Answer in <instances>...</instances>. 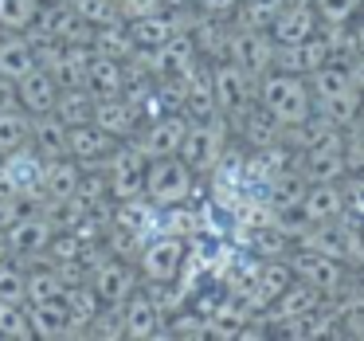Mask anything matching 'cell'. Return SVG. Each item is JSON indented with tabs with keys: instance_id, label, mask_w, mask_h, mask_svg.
<instances>
[{
	"instance_id": "6da1fadb",
	"label": "cell",
	"mask_w": 364,
	"mask_h": 341,
	"mask_svg": "<svg viewBox=\"0 0 364 341\" xmlns=\"http://www.w3.org/2000/svg\"><path fill=\"white\" fill-rule=\"evenodd\" d=\"M255 103L270 114L282 130L298 126L314 114V95H309V79L306 75H290V71H267L262 79H255Z\"/></svg>"
},
{
	"instance_id": "7a4b0ae2",
	"label": "cell",
	"mask_w": 364,
	"mask_h": 341,
	"mask_svg": "<svg viewBox=\"0 0 364 341\" xmlns=\"http://www.w3.org/2000/svg\"><path fill=\"white\" fill-rule=\"evenodd\" d=\"M306 79H309V95H314L317 114L333 118L337 126H353V122L364 118V95L353 87L345 63H325Z\"/></svg>"
},
{
	"instance_id": "3957f363",
	"label": "cell",
	"mask_w": 364,
	"mask_h": 341,
	"mask_svg": "<svg viewBox=\"0 0 364 341\" xmlns=\"http://www.w3.org/2000/svg\"><path fill=\"white\" fill-rule=\"evenodd\" d=\"M228 149H231L228 114H212V118L188 122V134H184L181 153H176V157H181L196 177H208L223 161V153H228Z\"/></svg>"
},
{
	"instance_id": "277c9868",
	"label": "cell",
	"mask_w": 364,
	"mask_h": 341,
	"mask_svg": "<svg viewBox=\"0 0 364 341\" xmlns=\"http://www.w3.org/2000/svg\"><path fill=\"white\" fill-rule=\"evenodd\" d=\"M200 192V177L184 165L181 157H153L145 169V200H153L157 208L168 204H192V196Z\"/></svg>"
},
{
	"instance_id": "5b68a950",
	"label": "cell",
	"mask_w": 364,
	"mask_h": 341,
	"mask_svg": "<svg viewBox=\"0 0 364 341\" xmlns=\"http://www.w3.org/2000/svg\"><path fill=\"white\" fill-rule=\"evenodd\" d=\"M184 255H188V239L153 231L141 243V251H137L134 267H137V275H141L145 286H165V283H176V278H181Z\"/></svg>"
},
{
	"instance_id": "8992f818",
	"label": "cell",
	"mask_w": 364,
	"mask_h": 341,
	"mask_svg": "<svg viewBox=\"0 0 364 341\" xmlns=\"http://www.w3.org/2000/svg\"><path fill=\"white\" fill-rule=\"evenodd\" d=\"M286 263H290L294 278H301V283H309L314 290H321L325 298H341L348 286V278H353V267H345L341 259H329V255L321 251H309V247H290V255H286Z\"/></svg>"
},
{
	"instance_id": "52a82bcc",
	"label": "cell",
	"mask_w": 364,
	"mask_h": 341,
	"mask_svg": "<svg viewBox=\"0 0 364 341\" xmlns=\"http://www.w3.org/2000/svg\"><path fill=\"white\" fill-rule=\"evenodd\" d=\"M134 59L153 75V79H184V75H192L204 63L188 32H176L173 40H165L161 48H137Z\"/></svg>"
},
{
	"instance_id": "ba28073f",
	"label": "cell",
	"mask_w": 364,
	"mask_h": 341,
	"mask_svg": "<svg viewBox=\"0 0 364 341\" xmlns=\"http://www.w3.org/2000/svg\"><path fill=\"white\" fill-rule=\"evenodd\" d=\"M98 169H102V177H106L110 200L145 196V169H149V157H145L134 142H122Z\"/></svg>"
},
{
	"instance_id": "9c48e42d",
	"label": "cell",
	"mask_w": 364,
	"mask_h": 341,
	"mask_svg": "<svg viewBox=\"0 0 364 341\" xmlns=\"http://www.w3.org/2000/svg\"><path fill=\"white\" fill-rule=\"evenodd\" d=\"M40 184H43V157L32 142L0 157V192L40 204Z\"/></svg>"
},
{
	"instance_id": "30bf717a",
	"label": "cell",
	"mask_w": 364,
	"mask_h": 341,
	"mask_svg": "<svg viewBox=\"0 0 364 341\" xmlns=\"http://www.w3.org/2000/svg\"><path fill=\"white\" fill-rule=\"evenodd\" d=\"M87 283L90 290L98 294V302L102 306H114L118 310L122 302L129 298V294L141 286V275H137L134 259H122V255H106V259H98L95 267L87 271Z\"/></svg>"
},
{
	"instance_id": "8fae6325",
	"label": "cell",
	"mask_w": 364,
	"mask_h": 341,
	"mask_svg": "<svg viewBox=\"0 0 364 341\" xmlns=\"http://www.w3.org/2000/svg\"><path fill=\"white\" fill-rule=\"evenodd\" d=\"M274 51L278 43L270 40V32L262 28H243V24H231L228 36V59L239 63L251 79H262L267 71H274Z\"/></svg>"
},
{
	"instance_id": "7c38bea8",
	"label": "cell",
	"mask_w": 364,
	"mask_h": 341,
	"mask_svg": "<svg viewBox=\"0 0 364 341\" xmlns=\"http://www.w3.org/2000/svg\"><path fill=\"white\" fill-rule=\"evenodd\" d=\"M184 134H188V118L181 110H165L157 118H145L129 142L153 161V157H173V153H181Z\"/></svg>"
},
{
	"instance_id": "4fadbf2b",
	"label": "cell",
	"mask_w": 364,
	"mask_h": 341,
	"mask_svg": "<svg viewBox=\"0 0 364 341\" xmlns=\"http://www.w3.org/2000/svg\"><path fill=\"white\" fill-rule=\"evenodd\" d=\"M118 318H122V333H126L129 341H149V337H157V333H168V325H165L168 314L161 310L157 294H153L149 286H145V290L137 286V290L118 306Z\"/></svg>"
},
{
	"instance_id": "5bb4252c",
	"label": "cell",
	"mask_w": 364,
	"mask_h": 341,
	"mask_svg": "<svg viewBox=\"0 0 364 341\" xmlns=\"http://www.w3.org/2000/svg\"><path fill=\"white\" fill-rule=\"evenodd\" d=\"M4 236H9V251L12 259L20 263H36L43 255V247H48V239L55 236V224L43 216V208H28L20 220H12L9 228H4Z\"/></svg>"
},
{
	"instance_id": "9a60e30c",
	"label": "cell",
	"mask_w": 364,
	"mask_h": 341,
	"mask_svg": "<svg viewBox=\"0 0 364 341\" xmlns=\"http://www.w3.org/2000/svg\"><path fill=\"white\" fill-rule=\"evenodd\" d=\"M208 71H212V90H215L220 114H235V110H243L247 103H255V79L239 63H231V59H212Z\"/></svg>"
},
{
	"instance_id": "2e32d148",
	"label": "cell",
	"mask_w": 364,
	"mask_h": 341,
	"mask_svg": "<svg viewBox=\"0 0 364 341\" xmlns=\"http://www.w3.org/2000/svg\"><path fill=\"white\" fill-rule=\"evenodd\" d=\"M228 126H231V134H235L239 142H243V149H247V153L267 149V145L282 142V126H278V122L270 118V114L262 110L259 103H247L243 110L228 114Z\"/></svg>"
},
{
	"instance_id": "e0dca14e",
	"label": "cell",
	"mask_w": 364,
	"mask_h": 341,
	"mask_svg": "<svg viewBox=\"0 0 364 341\" xmlns=\"http://www.w3.org/2000/svg\"><path fill=\"white\" fill-rule=\"evenodd\" d=\"M188 12L153 9V12H141V16H126V28H129V36H134L137 48H161L165 40H173L176 32L188 28Z\"/></svg>"
},
{
	"instance_id": "ac0fdd59",
	"label": "cell",
	"mask_w": 364,
	"mask_h": 341,
	"mask_svg": "<svg viewBox=\"0 0 364 341\" xmlns=\"http://www.w3.org/2000/svg\"><path fill=\"white\" fill-rule=\"evenodd\" d=\"M118 145H122L118 137H110L106 130H98L95 122L67 126V157H75L82 169H98Z\"/></svg>"
},
{
	"instance_id": "d6986e66",
	"label": "cell",
	"mask_w": 364,
	"mask_h": 341,
	"mask_svg": "<svg viewBox=\"0 0 364 341\" xmlns=\"http://www.w3.org/2000/svg\"><path fill=\"white\" fill-rule=\"evenodd\" d=\"M325 306V294L321 290H314L309 283H301V278H294L290 286H286L282 294H278L274 302H270L262 314H267V322L274 325H286V322H298V318H309L314 310H321Z\"/></svg>"
},
{
	"instance_id": "ffe728a7",
	"label": "cell",
	"mask_w": 364,
	"mask_h": 341,
	"mask_svg": "<svg viewBox=\"0 0 364 341\" xmlns=\"http://www.w3.org/2000/svg\"><path fill=\"white\" fill-rule=\"evenodd\" d=\"M317 28H321V20H317V12H314V0H290V4L274 16V24H270L267 32L278 48H290V43L309 40Z\"/></svg>"
},
{
	"instance_id": "44dd1931",
	"label": "cell",
	"mask_w": 364,
	"mask_h": 341,
	"mask_svg": "<svg viewBox=\"0 0 364 341\" xmlns=\"http://www.w3.org/2000/svg\"><path fill=\"white\" fill-rule=\"evenodd\" d=\"M325 63H333V51H329V40H325L321 28H317L309 40L274 51V67L278 71H290V75H314L317 67H325Z\"/></svg>"
},
{
	"instance_id": "7402d4cb",
	"label": "cell",
	"mask_w": 364,
	"mask_h": 341,
	"mask_svg": "<svg viewBox=\"0 0 364 341\" xmlns=\"http://www.w3.org/2000/svg\"><path fill=\"white\" fill-rule=\"evenodd\" d=\"M90 122L98 130H106L110 137H118V142H129L137 134V126H141V114H137V106L126 95H114V98H95Z\"/></svg>"
},
{
	"instance_id": "603a6c76",
	"label": "cell",
	"mask_w": 364,
	"mask_h": 341,
	"mask_svg": "<svg viewBox=\"0 0 364 341\" xmlns=\"http://www.w3.org/2000/svg\"><path fill=\"white\" fill-rule=\"evenodd\" d=\"M348 212V196H345V184L341 181H325V184H309L306 196L298 204V216L309 224H325V220H337V216Z\"/></svg>"
},
{
	"instance_id": "cb8c5ba5",
	"label": "cell",
	"mask_w": 364,
	"mask_h": 341,
	"mask_svg": "<svg viewBox=\"0 0 364 341\" xmlns=\"http://www.w3.org/2000/svg\"><path fill=\"white\" fill-rule=\"evenodd\" d=\"M306 189H309L306 177H301L298 169H286V173L270 177V181L262 184L259 204L267 208V216H290V212H298V204H301V196H306Z\"/></svg>"
},
{
	"instance_id": "d4e9b609",
	"label": "cell",
	"mask_w": 364,
	"mask_h": 341,
	"mask_svg": "<svg viewBox=\"0 0 364 341\" xmlns=\"http://www.w3.org/2000/svg\"><path fill=\"white\" fill-rule=\"evenodd\" d=\"M290 283H294V271H290L286 259H259V267H255V283H251V290H247V306L259 314V310H267Z\"/></svg>"
},
{
	"instance_id": "484cf974",
	"label": "cell",
	"mask_w": 364,
	"mask_h": 341,
	"mask_svg": "<svg viewBox=\"0 0 364 341\" xmlns=\"http://www.w3.org/2000/svg\"><path fill=\"white\" fill-rule=\"evenodd\" d=\"M59 83H55V75H48L43 67H36V71H28L24 79H16V106L24 114H51L55 110V103H59Z\"/></svg>"
},
{
	"instance_id": "4316f807",
	"label": "cell",
	"mask_w": 364,
	"mask_h": 341,
	"mask_svg": "<svg viewBox=\"0 0 364 341\" xmlns=\"http://www.w3.org/2000/svg\"><path fill=\"white\" fill-rule=\"evenodd\" d=\"M184 32L192 36L200 59L212 63V59H228V36H231V20L220 16H200V12H188V28Z\"/></svg>"
},
{
	"instance_id": "83f0119b",
	"label": "cell",
	"mask_w": 364,
	"mask_h": 341,
	"mask_svg": "<svg viewBox=\"0 0 364 341\" xmlns=\"http://www.w3.org/2000/svg\"><path fill=\"white\" fill-rule=\"evenodd\" d=\"M28 325H32V337L40 341H55V337H71L75 325H71V310H67L63 298H51V302H28Z\"/></svg>"
},
{
	"instance_id": "f1b7e54d",
	"label": "cell",
	"mask_w": 364,
	"mask_h": 341,
	"mask_svg": "<svg viewBox=\"0 0 364 341\" xmlns=\"http://www.w3.org/2000/svg\"><path fill=\"white\" fill-rule=\"evenodd\" d=\"M181 114L188 122H200V118H212V114H220V106H215V90H212V71H208V63H200L196 71L184 79V98H181Z\"/></svg>"
},
{
	"instance_id": "f546056e",
	"label": "cell",
	"mask_w": 364,
	"mask_h": 341,
	"mask_svg": "<svg viewBox=\"0 0 364 341\" xmlns=\"http://www.w3.org/2000/svg\"><path fill=\"white\" fill-rule=\"evenodd\" d=\"M82 165L75 157H51L43 161V184H40V204L43 200H67L79 192Z\"/></svg>"
},
{
	"instance_id": "4dcf8cb0",
	"label": "cell",
	"mask_w": 364,
	"mask_h": 341,
	"mask_svg": "<svg viewBox=\"0 0 364 341\" xmlns=\"http://www.w3.org/2000/svg\"><path fill=\"white\" fill-rule=\"evenodd\" d=\"M298 173L309 184H325V181H345L348 165H345V149H306L298 153Z\"/></svg>"
},
{
	"instance_id": "1f68e13d",
	"label": "cell",
	"mask_w": 364,
	"mask_h": 341,
	"mask_svg": "<svg viewBox=\"0 0 364 341\" xmlns=\"http://www.w3.org/2000/svg\"><path fill=\"white\" fill-rule=\"evenodd\" d=\"M87 90L95 98L122 95V90H126V63H122V59H110V56H98V51H95V59H90V67H87Z\"/></svg>"
},
{
	"instance_id": "d6a6232c",
	"label": "cell",
	"mask_w": 364,
	"mask_h": 341,
	"mask_svg": "<svg viewBox=\"0 0 364 341\" xmlns=\"http://www.w3.org/2000/svg\"><path fill=\"white\" fill-rule=\"evenodd\" d=\"M28 71H36V48L24 32H9L0 40V75L4 79H24Z\"/></svg>"
},
{
	"instance_id": "836d02e7",
	"label": "cell",
	"mask_w": 364,
	"mask_h": 341,
	"mask_svg": "<svg viewBox=\"0 0 364 341\" xmlns=\"http://www.w3.org/2000/svg\"><path fill=\"white\" fill-rule=\"evenodd\" d=\"M32 145L40 149L43 161L67 157V122L59 118L55 110H51V114H36V118H32Z\"/></svg>"
},
{
	"instance_id": "e575fe53",
	"label": "cell",
	"mask_w": 364,
	"mask_h": 341,
	"mask_svg": "<svg viewBox=\"0 0 364 341\" xmlns=\"http://www.w3.org/2000/svg\"><path fill=\"white\" fill-rule=\"evenodd\" d=\"M90 48H95L98 56H110V59H122V63H126V59L137 51L134 36H129V28H126V16L98 24L95 28V43H90Z\"/></svg>"
},
{
	"instance_id": "d590c367",
	"label": "cell",
	"mask_w": 364,
	"mask_h": 341,
	"mask_svg": "<svg viewBox=\"0 0 364 341\" xmlns=\"http://www.w3.org/2000/svg\"><path fill=\"white\" fill-rule=\"evenodd\" d=\"M28 267V263H24ZM67 275L59 267H51V263H43V267H28V302H51V298H63L67 294ZM24 302V306H28Z\"/></svg>"
},
{
	"instance_id": "8d00e7d4",
	"label": "cell",
	"mask_w": 364,
	"mask_h": 341,
	"mask_svg": "<svg viewBox=\"0 0 364 341\" xmlns=\"http://www.w3.org/2000/svg\"><path fill=\"white\" fill-rule=\"evenodd\" d=\"M63 302H67V310H71L75 333L90 330V322L102 314V302H98V294L90 290V283H71V286H67V294H63Z\"/></svg>"
},
{
	"instance_id": "74e56055",
	"label": "cell",
	"mask_w": 364,
	"mask_h": 341,
	"mask_svg": "<svg viewBox=\"0 0 364 341\" xmlns=\"http://www.w3.org/2000/svg\"><path fill=\"white\" fill-rule=\"evenodd\" d=\"M28 142H32V114H24L20 106L0 110V153H12Z\"/></svg>"
},
{
	"instance_id": "f35d334b",
	"label": "cell",
	"mask_w": 364,
	"mask_h": 341,
	"mask_svg": "<svg viewBox=\"0 0 364 341\" xmlns=\"http://www.w3.org/2000/svg\"><path fill=\"white\" fill-rule=\"evenodd\" d=\"M90 110H95V95L87 87H63L59 90L55 114L67 122V126H79V122H90Z\"/></svg>"
},
{
	"instance_id": "ab89813d",
	"label": "cell",
	"mask_w": 364,
	"mask_h": 341,
	"mask_svg": "<svg viewBox=\"0 0 364 341\" xmlns=\"http://www.w3.org/2000/svg\"><path fill=\"white\" fill-rule=\"evenodd\" d=\"M286 4H290V0H239L235 24H243V28H262V32H267Z\"/></svg>"
},
{
	"instance_id": "60d3db41",
	"label": "cell",
	"mask_w": 364,
	"mask_h": 341,
	"mask_svg": "<svg viewBox=\"0 0 364 341\" xmlns=\"http://www.w3.org/2000/svg\"><path fill=\"white\" fill-rule=\"evenodd\" d=\"M314 12L321 28H345L364 12V0H314Z\"/></svg>"
},
{
	"instance_id": "b9f144b4",
	"label": "cell",
	"mask_w": 364,
	"mask_h": 341,
	"mask_svg": "<svg viewBox=\"0 0 364 341\" xmlns=\"http://www.w3.org/2000/svg\"><path fill=\"white\" fill-rule=\"evenodd\" d=\"M0 302H28V267L20 259L0 263Z\"/></svg>"
},
{
	"instance_id": "7bdbcfd3",
	"label": "cell",
	"mask_w": 364,
	"mask_h": 341,
	"mask_svg": "<svg viewBox=\"0 0 364 341\" xmlns=\"http://www.w3.org/2000/svg\"><path fill=\"white\" fill-rule=\"evenodd\" d=\"M43 0H0V28L4 32H28Z\"/></svg>"
},
{
	"instance_id": "ee69618b",
	"label": "cell",
	"mask_w": 364,
	"mask_h": 341,
	"mask_svg": "<svg viewBox=\"0 0 364 341\" xmlns=\"http://www.w3.org/2000/svg\"><path fill=\"white\" fill-rule=\"evenodd\" d=\"M0 337H32L24 302H0Z\"/></svg>"
},
{
	"instance_id": "f6af8a7d",
	"label": "cell",
	"mask_w": 364,
	"mask_h": 341,
	"mask_svg": "<svg viewBox=\"0 0 364 341\" xmlns=\"http://www.w3.org/2000/svg\"><path fill=\"white\" fill-rule=\"evenodd\" d=\"M71 9L79 12L87 24H106V20H118L122 16V9L114 4V0H71Z\"/></svg>"
},
{
	"instance_id": "bcb514c9",
	"label": "cell",
	"mask_w": 364,
	"mask_h": 341,
	"mask_svg": "<svg viewBox=\"0 0 364 341\" xmlns=\"http://www.w3.org/2000/svg\"><path fill=\"white\" fill-rule=\"evenodd\" d=\"M239 9V0H192V12L200 16H220V20H231Z\"/></svg>"
},
{
	"instance_id": "7dc6e473",
	"label": "cell",
	"mask_w": 364,
	"mask_h": 341,
	"mask_svg": "<svg viewBox=\"0 0 364 341\" xmlns=\"http://www.w3.org/2000/svg\"><path fill=\"white\" fill-rule=\"evenodd\" d=\"M28 208H36L32 200H20V196H9V192H0V228H9L12 220H20V216H24Z\"/></svg>"
},
{
	"instance_id": "c3c4849f",
	"label": "cell",
	"mask_w": 364,
	"mask_h": 341,
	"mask_svg": "<svg viewBox=\"0 0 364 341\" xmlns=\"http://www.w3.org/2000/svg\"><path fill=\"white\" fill-rule=\"evenodd\" d=\"M345 71H348V79H353V87L364 95V51H353V56L345 59Z\"/></svg>"
},
{
	"instance_id": "681fc988",
	"label": "cell",
	"mask_w": 364,
	"mask_h": 341,
	"mask_svg": "<svg viewBox=\"0 0 364 341\" xmlns=\"http://www.w3.org/2000/svg\"><path fill=\"white\" fill-rule=\"evenodd\" d=\"M16 106V83L0 75V110H12Z\"/></svg>"
},
{
	"instance_id": "f907efd6",
	"label": "cell",
	"mask_w": 364,
	"mask_h": 341,
	"mask_svg": "<svg viewBox=\"0 0 364 341\" xmlns=\"http://www.w3.org/2000/svg\"><path fill=\"white\" fill-rule=\"evenodd\" d=\"M348 32H353V43H356V51H364V12L353 20V24H348Z\"/></svg>"
},
{
	"instance_id": "816d5d0a",
	"label": "cell",
	"mask_w": 364,
	"mask_h": 341,
	"mask_svg": "<svg viewBox=\"0 0 364 341\" xmlns=\"http://www.w3.org/2000/svg\"><path fill=\"white\" fill-rule=\"evenodd\" d=\"M161 9H173V12H188L192 0H161Z\"/></svg>"
},
{
	"instance_id": "f5cc1de1",
	"label": "cell",
	"mask_w": 364,
	"mask_h": 341,
	"mask_svg": "<svg viewBox=\"0 0 364 341\" xmlns=\"http://www.w3.org/2000/svg\"><path fill=\"white\" fill-rule=\"evenodd\" d=\"M4 259H12V251H9V236H4V228H0V263Z\"/></svg>"
},
{
	"instance_id": "db71d44e",
	"label": "cell",
	"mask_w": 364,
	"mask_h": 341,
	"mask_svg": "<svg viewBox=\"0 0 364 341\" xmlns=\"http://www.w3.org/2000/svg\"><path fill=\"white\" fill-rule=\"evenodd\" d=\"M0 157H4V153H0Z\"/></svg>"
}]
</instances>
